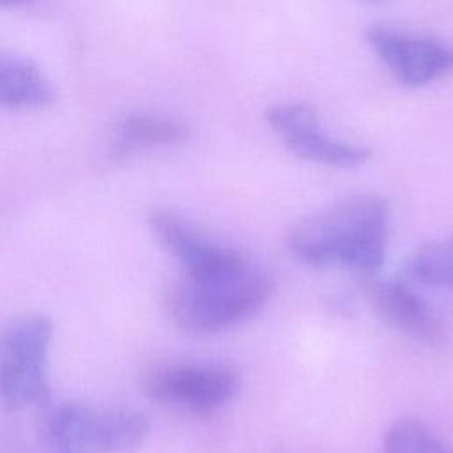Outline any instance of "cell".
<instances>
[{
	"instance_id": "obj_4",
	"label": "cell",
	"mask_w": 453,
	"mask_h": 453,
	"mask_svg": "<svg viewBox=\"0 0 453 453\" xmlns=\"http://www.w3.org/2000/svg\"><path fill=\"white\" fill-rule=\"evenodd\" d=\"M239 382L228 365H161L145 375L143 391L154 402L207 414L226 403Z\"/></svg>"
},
{
	"instance_id": "obj_5",
	"label": "cell",
	"mask_w": 453,
	"mask_h": 453,
	"mask_svg": "<svg viewBox=\"0 0 453 453\" xmlns=\"http://www.w3.org/2000/svg\"><path fill=\"white\" fill-rule=\"evenodd\" d=\"M365 39L405 87H426L453 73V48L435 37L389 25H372Z\"/></svg>"
},
{
	"instance_id": "obj_6",
	"label": "cell",
	"mask_w": 453,
	"mask_h": 453,
	"mask_svg": "<svg viewBox=\"0 0 453 453\" xmlns=\"http://www.w3.org/2000/svg\"><path fill=\"white\" fill-rule=\"evenodd\" d=\"M265 120L287 149L304 161L334 168H357L370 159L363 145L329 136L320 129L317 111L304 103H278L267 108Z\"/></svg>"
},
{
	"instance_id": "obj_10",
	"label": "cell",
	"mask_w": 453,
	"mask_h": 453,
	"mask_svg": "<svg viewBox=\"0 0 453 453\" xmlns=\"http://www.w3.org/2000/svg\"><path fill=\"white\" fill-rule=\"evenodd\" d=\"M55 103V88L37 64L0 53V108L44 110Z\"/></svg>"
},
{
	"instance_id": "obj_3",
	"label": "cell",
	"mask_w": 453,
	"mask_h": 453,
	"mask_svg": "<svg viewBox=\"0 0 453 453\" xmlns=\"http://www.w3.org/2000/svg\"><path fill=\"white\" fill-rule=\"evenodd\" d=\"M53 322L41 313L11 320L0 331V400L7 411L50 402L46 377Z\"/></svg>"
},
{
	"instance_id": "obj_1",
	"label": "cell",
	"mask_w": 453,
	"mask_h": 453,
	"mask_svg": "<svg viewBox=\"0 0 453 453\" xmlns=\"http://www.w3.org/2000/svg\"><path fill=\"white\" fill-rule=\"evenodd\" d=\"M388 235V200L363 193L340 198L299 219L288 230L287 242L306 265H340L372 274L384 262Z\"/></svg>"
},
{
	"instance_id": "obj_7",
	"label": "cell",
	"mask_w": 453,
	"mask_h": 453,
	"mask_svg": "<svg viewBox=\"0 0 453 453\" xmlns=\"http://www.w3.org/2000/svg\"><path fill=\"white\" fill-rule=\"evenodd\" d=\"M149 225L161 244L180 262L188 278L209 280L234 273L248 264L241 253L209 241L193 225L170 211L152 209Z\"/></svg>"
},
{
	"instance_id": "obj_15",
	"label": "cell",
	"mask_w": 453,
	"mask_h": 453,
	"mask_svg": "<svg viewBox=\"0 0 453 453\" xmlns=\"http://www.w3.org/2000/svg\"><path fill=\"white\" fill-rule=\"evenodd\" d=\"M34 0H0V7L2 9H14V7H21V5H27Z\"/></svg>"
},
{
	"instance_id": "obj_14",
	"label": "cell",
	"mask_w": 453,
	"mask_h": 453,
	"mask_svg": "<svg viewBox=\"0 0 453 453\" xmlns=\"http://www.w3.org/2000/svg\"><path fill=\"white\" fill-rule=\"evenodd\" d=\"M382 453H453L421 421L400 419L384 437Z\"/></svg>"
},
{
	"instance_id": "obj_9",
	"label": "cell",
	"mask_w": 453,
	"mask_h": 453,
	"mask_svg": "<svg viewBox=\"0 0 453 453\" xmlns=\"http://www.w3.org/2000/svg\"><path fill=\"white\" fill-rule=\"evenodd\" d=\"M48 453H101L99 411L83 403L53 407L42 425Z\"/></svg>"
},
{
	"instance_id": "obj_13",
	"label": "cell",
	"mask_w": 453,
	"mask_h": 453,
	"mask_svg": "<svg viewBox=\"0 0 453 453\" xmlns=\"http://www.w3.org/2000/svg\"><path fill=\"white\" fill-rule=\"evenodd\" d=\"M411 273L423 285L453 288V235L444 242L419 246L412 257Z\"/></svg>"
},
{
	"instance_id": "obj_11",
	"label": "cell",
	"mask_w": 453,
	"mask_h": 453,
	"mask_svg": "<svg viewBox=\"0 0 453 453\" xmlns=\"http://www.w3.org/2000/svg\"><path fill=\"white\" fill-rule=\"evenodd\" d=\"M189 127L180 119L159 113H129L120 119L113 154L126 156L138 149L172 147L186 142Z\"/></svg>"
},
{
	"instance_id": "obj_12",
	"label": "cell",
	"mask_w": 453,
	"mask_h": 453,
	"mask_svg": "<svg viewBox=\"0 0 453 453\" xmlns=\"http://www.w3.org/2000/svg\"><path fill=\"white\" fill-rule=\"evenodd\" d=\"M149 419L133 409L99 411V449L101 453H129L138 449L147 435Z\"/></svg>"
},
{
	"instance_id": "obj_8",
	"label": "cell",
	"mask_w": 453,
	"mask_h": 453,
	"mask_svg": "<svg viewBox=\"0 0 453 453\" xmlns=\"http://www.w3.org/2000/svg\"><path fill=\"white\" fill-rule=\"evenodd\" d=\"M363 287L370 303L393 327L426 345L442 342L444 327L439 317L403 281L366 278Z\"/></svg>"
},
{
	"instance_id": "obj_2",
	"label": "cell",
	"mask_w": 453,
	"mask_h": 453,
	"mask_svg": "<svg viewBox=\"0 0 453 453\" xmlns=\"http://www.w3.org/2000/svg\"><path fill=\"white\" fill-rule=\"evenodd\" d=\"M273 278L250 262L209 280L184 278L166 297L172 320L188 333H216L253 317L271 297Z\"/></svg>"
}]
</instances>
